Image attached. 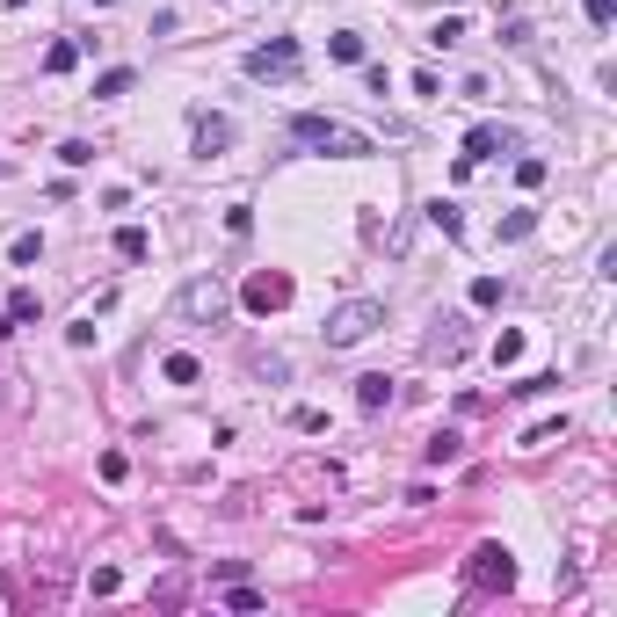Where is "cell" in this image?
Masks as SVG:
<instances>
[{
	"instance_id": "cell-1",
	"label": "cell",
	"mask_w": 617,
	"mask_h": 617,
	"mask_svg": "<svg viewBox=\"0 0 617 617\" xmlns=\"http://www.w3.org/2000/svg\"><path fill=\"white\" fill-rule=\"evenodd\" d=\"M291 138L298 146H313V153H334V160H363V153H378L356 124H342V117H320V109H305V117H291Z\"/></svg>"
},
{
	"instance_id": "cell-2",
	"label": "cell",
	"mask_w": 617,
	"mask_h": 617,
	"mask_svg": "<svg viewBox=\"0 0 617 617\" xmlns=\"http://www.w3.org/2000/svg\"><path fill=\"white\" fill-rule=\"evenodd\" d=\"M378 327H385V305H378V298H349V305L327 313L320 334H327V349H356V342H371Z\"/></svg>"
},
{
	"instance_id": "cell-3",
	"label": "cell",
	"mask_w": 617,
	"mask_h": 617,
	"mask_svg": "<svg viewBox=\"0 0 617 617\" xmlns=\"http://www.w3.org/2000/svg\"><path fill=\"white\" fill-rule=\"evenodd\" d=\"M247 73H254V80H291V73H298V44H291V37H269L262 51H247Z\"/></svg>"
},
{
	"instance_id": "cell-4",
	"label": "cell",
	"mask_w": 617,
	"mask_h": 617,
	"mask_svg": "<svg viewBox=\"0 0 617 617\" xmlns=\"http://www.w3.org/2000/svg\"><path fill=\"white\" fill-rule=\"evenodd\" d=\"M240 298H247V313H284V305H291V276H284V269H254Z\"/></svg>"
},
{
	"instance_id": "cell-5",
	"label": "cell",
	"mask_w": 617,
	"mask_h": 617,
	"mask_svg": "<svg viewBox=\"0 0 617 617\" xmlns=\"http://www.w3.org/2000/svg\"><path fill=\"white\" fill-rule=\"evenodd\" d=\"M472 581H479V588H516V552L487 538V545L472 552Z\"/></svg>"
},
{
	"instance_id": "cell-6",
	"label": "cell",
	"mask_w": 617,
	"mask_h": 617,
	"mask_svg": "<svg viewBox=\"0 0 617 617\" xmlns=\"http://www.w3.org/2000/svg\"><path fill=\"white\" fill-rule=\"evenodd\" d=\"M182 320H218L226 313V291H218V276H196V284H182Z\"/></svg>"
},
{
	"instance_id": "cell-7",
	"label": "cell",
	"mask_w": 617,
	"mask_h": 617,
	"mask_svg": "<svg viewBox=\"0 0 617 617\" xmlns=\"http://www.w3.org/2000/svg\"><path fill=\"white\" fill-rule=\"evenodd\" d=\"M501 153H516V131H509V124H472V138H465V160L479 167V160H501Z\"/></svg>"
},
{
	"instance_id": "cell-8",
	"label": "cell",
	"mask_w": 617,
	"mask_h": 617,
	"mask_svg": "<svg viewBox=\"0 0 617 617\" xmlns=\"http://www.w3.org/2000/svg\"><path fill=\"white\" fill-rule=\"evenodd\" d=\"M226 146H233V117H211V109H204V117H196V153L218 160Z\"/></svg>"
},
{
	"instance_id": "cell-9",
	"label": "cell",
	"mask_w": 617,
	"mask_h": 617,
	"mask_svg": "<svg viewBox=\"0 0 617 617\" xmlns=\"http://www.w3.org/2000/svg\"><path fill=\"white\" fill-rule=\"evenodd\" d=\"M356 407H363V414H378V407H392V378H385V371H371V378H356Z\"/></svg>"
},
{
	"instance_id": "cell-10",
	"label": "cell",
	"mask_w": 617,
	"mask_h": 617,
	"mask_svg": "<svg viewBox=\"0 0 617 617\" xmlns=\"http://www.w3.org/2000/svg\"><path fill=\"white\" fill-rule=\"evenodd\" d=\"M160 378H167V385H196V378H204V363L175 349V356H167V363H160Z\"/></svg>"
},
{
	"instance_id": "cell-11",
	"label": "cell",
	"mask_w": 617,
	"mask_h": 617,
	"mask_svg": "<svg viewBox=\"0 0 617 617\" xmlns=\"http://www.w3.org/2000/svg\"><path fill=\"white\" fill-rule=\"evenodd\" d=\"M73 66H80V37H66V44L44 51V73H73Z\"/></svg>"
},
{
	"instance_id": "cell-12",
	"label": "cell",
	"mask_w": 617,
	"mask_h": 617,
	"mask_svg": "<svg viewBox=\"0 0 617 617\" xmlns=\"http://www.w3.org/2000/svg\"><path fill=\"white\" fill-rule=\"evenodd\" d=\"M327 51H334L342 66H363V37H356V29H334V37H327Z\"/></svg>"
},
{
	"instance_id": "cell-13",
	"label": "cell",
	"mask_w": 617,
	"mask_h": 617,
	"mask_svg": "<svg viewBox=\"0 0 617 617\" xmlns=\"http://www.w3.org/2000/svg\"><path fill=\"white\" fill-rule=\"evenodd\" d=\"M131 80H138L131 66H109V73L95 80V95H102V102H117V95H131Z\"/></svg>"
},
{
	"instance_id": "cell-14",
	"label": "cell",
	"mask_w": 617,
	"mask_h": 617,
	"mask_svg": "<svg viewBox=\"0 0 617 617\" xmlns=\"http://www.w3.org/2000/svg\"><path fill=\"white\" fill-rule=\"evenodd\" d=\"M429 226L458 240V233H465V218H458V204H443V196H436V204H429Z\"/></svg>"
},
{
	"instance_id": "cell-15",
	"label": "cell",
	"mask_w": 617,
	"mask_h": 617,
	"mask_svg": "<svg viewBox=\"0 0 617 617\" xmlns=\"http://www.w3.org/2000/svg\"><path fill=\"white\" fill-rule=\"evenodd\" d=\"M538 233V211H509L501 218V240H530Z\"/></svg>"
},
{
	"instance_id": "cell-16",
	"label": "cell",
	"mask_w": 617,
	"mask_h": 617,
	"mask_svg": "<svg viewBox=\"0 0 617 617\" xmlns=\"http://www.w3.org/2000/svg\"><path fill=\"white\" fill-rule=\"evenodd\" d=\"M117 254H124V262H146V254H153V240H146L138 226H124V233H117Z\"/></svg>"
},
{
	"instance_id": "cell-17",
	"label": "cell",
	"mask_w": 617,
	"mask_h": 617,
	"mask_svg": "<svg viewBox=\"0 0 617 617\" xmlns=\"http://www.w3.org/2000/svg\"><path fill=\"white\" fill-rule=\"evenodd\" d=\"M472 305H479V313L501 305V276H472Z\"/></svg>"
},
{
	"instance_id": "cell-18",
	"label": "cell",
	"mask_w": 617,
	"mask_h": 617,
	"mask_svg": "<svg viewBox=\"0 0 617 617\" xmlns=\"http://www.w3.org/2000/svg\"><path fill=\"white\" fill-rule=\"evenodd\" d=\"M37 254H44V240H37V233H15V247H8V262H15V269H29Z\"/></svg>"
},
{
	"instance_id": "cell-19",
	"label": "cell",
	"mask_w": 617,
	"mask_h": 617,
	"mask_svg": "<svg viewBox=\"0 0 617 617\" xmlns=\"http://www.w3.org/2000/svg\"><path fill=\"white\" fill-rule=\"evenodd\" d=\"M458 37H465V22H458V15H443V22H436V29H429V44H436V51H451V44H458Z\"/></svg>"
},
{
	"instance_id": "cell-20",
	"label": "cell",
	"mask_w": 617,
	"mask_h": 617,
	"mask_svg": "<svg viewBox=\"0 0 617 617\" xmlns=\"http://www.w3.org/2000/svg\"><path fill=\"white\" fill-rule=\"evenodd\" d=\"M117 588H124L117 567H95V574H88V596H117Z\"/></svg>"
},
{
	"instance_id": "cell-21",
	"label": "cell",
	"mask_w": 617,
	"mask_h": 617,
	"mask_svg": "<svg viewBox=\"0 0 617 617\" xmlns=\"http://www.w3.org/2000/svg\"><path fill=\"white\" fill-rule=\"evenodd\" d=\"M559 436H567V414H559V421H538L523 443H530V451H538V443H559Z\"/></svg>"
},
{
	"instance_id": "cell-22",
	"label": "cell",
	"mask_w": 617,
	"mask_h": 617,
	"mask_svg": "<svg viewBox=\"0 0 617 617\" xmlns=\"http://www.w3.org/2000/svg\"><path fill=\"white\" fill-rule=\"evenodd\" d=\"M451 458H458V436H451V429H443V436L429 443V465H451Z\"/></svg>"
},
{
	"instance_id": "cell-23",
	"label": "cell",
	"mask_w": 617,
	"mask_h": 617,
	"mask_svg": "<svg viewBox=\"0 0 617 617\" xmlns=\"http://www.w3.org/2000/svg\"><path fill=\"white\" fill-rule=\"evenodd\" d=\"M59 160H66V167H88V160H95V146H88V138H66V146H59Z\"/></svg>"
},
{
	"instance_id": "cell-24",
	"label": "cell",
	"mask_w": 617,
	"mask_h": 617,
	"mask_svg": "<svg viewBox=\"0 0 617 617\" xmlns=\"http://www.w3.org/2000/svg\"><path fill=\"white\" fill-rule=\"evenodd\" d=\"M291 429H305V436H320V429H327V414H320V407H291Z\"/></svg>"
},
{
	"instance_id": "cell-25",
	"label": "cell",
	"mask_w": 617,
	"mask_h": 617,
	"mask_svg": "<svg viewBox=\"0 0 617 617\" xmlns=\"http://www.w3.org/2000/svg\"><path fill=\"white\" fill-rule=\"evenodd\" d=\"M581 8H588V22H596V29H610V22H617V0H581Z\"/></svg>"
},
{
	"instance_id": "cell-26",
	"label": "cell",
	"mask_w": 617,
	"mask_h": 617,
	"mask_svg": "<svg viewBox=\"0 0 617 617\" xmlns=\"http://www.w3.org/2000/svg\"><path fill=\"white\" fill-rule=\"evenodd\" d=\"M8 320H37V291H15L8 298Z\"/></svg>"
},
{
	"instance_id": "cell-27",
	"label": "cell",
	"mask_w": 617,
	"mask_h": 617,
	"mask_svg": "<svg viewBox=\"0 0 617 617\" xmlns=\"http://www.w3.org/2000/svg\"><path fill=\"white\" fill-rule=\"evenodd\" d=\"M226 603H233V610H262V596H254L247 581H233V588H226Z\"/></svg>"
},
{
	"instance_id": "cell-28",
	"label": "cell",
	"mask_w": 617,
	"mask_h": 617,
	"mask_svg": "<svg viewBox=\"0 0 617 617\" xmlns=\"http://www.w3.org/2000/svg\"><path fill=\"white\" fill-rule=\"evenodd\" d=\"M0 334H15V320H8V313H0Z\"/></svg>"
},
{
	"instance_id": "cell-29",
	"label": "cell",
	"mask_w": 617,
	"mask_h": 617,
	"mask_svg": "<svg viewBox=\"0 0 617 617\" xmlns=\"http://www.w3.org/2000/svg\"><path fill=\"white\" fill-rule=\"evenodd\" d=\"M0 175H8V160H0Z\"/></svg>"
}]
</instances>
